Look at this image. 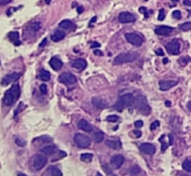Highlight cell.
I'll return each mask as SVG.
<instances>
[{
    "label": "cell",
    "instance_id": "obj_1",
    "mask_svg": "<svg viewBox=\"0 0 191 176\" xmlns=\"http://www.w3.org/2000/svg\"><path fill=\"white\" fill-rule=\"evenodd\" d=\"M20 95V87L18 84H14L8 91H6L3 95V105L6 106H13Z\"/></svg>",
    "mask_w": 191,
    "mask_h": 176
},
{
    "label": "cell",
    "instance_id": "obj_2",
    "mask_svg": "<svg viewBox=\"0 0 191 176\" xmlns=\"http://www.w3.org/2000/svg\"><path fill=\"white\" fill-rule=\"evenodd\" d=\"M134 102H135L134 95L131 94V93H127V94L121 95V97L118 99V101H117L116 105H115V108H116L117 111H123L125 108L132 106Z\"/></svg>",
    "mask_w": 191,
    "mask_h": 176
},
{
    "label": "cell",
    "instance_id": "obj_3",
    "mask_svg": "<svg viewBox=\"0 0 191 176\" xmlns=\"http://www.w3.org/2000/svg\"><path fill=\"white\" fill-rule=\"evenodd\" d=\"M138 58V54L135 52H126V53L119 54L118 56H116L114 60L115 65H119V64H124V63H131L134 62Z\"/></svg>",
    "mask_w": 191,
    "mask_h": 176
},
{
    "label": "cell",
    "instance_id": "obj_4",
    "mask_svg": "<svg viewBox=\"0 0 191 176\" xmlns=\"http://www.w3.org/2000/svg\"><path fill=\"white\" fill-rule=\"evenodd\" d=\"M135 106H136V109L138 110V112H141L143 114H149L151 112V108L147 103V100L143 95L135 99Z\"/></svg>",
    "mask_w": 191,
    "mask_h": 176
},
{
    "label": "cell",
    "instance_id": "obj_5",
    "mask_svg": "<svg viewBox=\"0 0 191 176\" xmlns=\"http://www.w3.org/2000/svg\"><path fill=\"white\" fill-rule=\"evenodd\" d=\"M74 142H76V146L80 147V148H87V147L90 146L91 139L88 136L83 135V134H76L74 136Z\"/></svg>",
    "mask_w": 191,
    "mask_h": 176
},
{
    "label": "cell",
    "instance_id": "obj_6",
    "mask_svg": "<svg viewBox=\"0 0 191 176\" xmlns=\"http://www.w3.org/2000/svg\"><path fill=\"white\" fill-rule=\"evenodd\" d=\"M125 37L131 44H133L134 46H141L144 42L143 36L141 34H137V33H126Z\"/></svg>",
    "mask_w": 191,
    "mask_h": 176
},
{
    "label": "cell",
    "instance_id": "obj_7",
    "mask_svg": "<svg viewBox=\"0 0 191 176\" xmlns=\"http://www.w3.org/2000/svg\"><path fill=\"white\" fill-rule=\"evenodd\" d=\"M58 81L65 85H73L76 83V77L71 73H63L58 76Z\"/></svg>",
    "mask_w": 191,
    "mask_h": 176
},
{
    "label": "cell",
    "instance_id": "obj_8",
    "mask_svg": "<svg viewBox=\"0 0 191 176\" xmlns=\"http://www.w3.org/2000/svg\"><path fill=\"white\" fill-rule=\"evenodd\" d=\"M47 163V158L45 155H36L34 158H33V166L36 171H39L42 169Z\"/></svg>",
    "mask_w": 191,
    "mask_h": 176
},
{
    "label": "cell",
    "instance_id": "obj_9",
    "mask_svg": "<svg viewBox=\"0 0 191 176\" xmlns=\"http://www.w3.org/2000/svg\"><path fill=\"white\" fill-rule=\"evenodd\" d=\"M166 51L171 55H178L180 53V42L178 39H172L169 44H166Z\"/></svg>",
    "mask_w": 191,
    "mask_h": 176
},
{
    "label": "cell",
    "instance_id": "obj_10",
    "mask_svg": "<svg viewBox=\"0 0 191 176\" xmlns=\"http://www.w3.org/2000/svg\"><path fill=\"white\" fill-rule=\"evenodd\" d=\"M19 77H20V73H16V72H14V73H10V74H7V75H6V76H3V79L1 80V85L6 87V85L10 84L11 82H14V81L18 80Z\"/></svg>",
    "mask_w": 191,
    "mask_h": 176
},
{
    "label": "cell",
    "instance_id": "obj_11",
    "mask_svg": "<svg viewBox=\"0 0 191 176\" xmlns=\"http://www.w3.org/2000/svg\"><path fill=\"white\" fill-rule=\"evenodd\" d=\"M118 19H119L120 22L127 24V22H134V21L136 20V17L134 16L133 14L128 13V11H124V13H120V14H119Z\"/></svg>",
    "mask_w": 191,
    "mask_h": 176
},
{
    "label": "cell",
    "instance_id": "obj_12",
    "mask_svg": "<svg viewBox=\"0 0 191 176\" xmlns=\"http://www.w3.org/2000/svg\"><path fill=\"white\" fill-rule=\"evenodd\" d=\"M139 150L144 154H147V155H154L155 153V146L152 145V144H149V142H145V144H141L139 145Z\"/></svg>",
    "mask_w": 191,
    "mask_h": 176
},
{
    "label": "cell",
    "instance_id": "obj_13",
    "mask_svg": "<svg viewBox=\"0 0 191 176\" xmlns=\"http://www.w3.org/2000/svg\"><path fill=\"white\" fill-rule=\"evenodd\" d=\"M176 84H178V81H173V80H163V81H160L159 83L160 89L162 91H168L173 87H175Z\"/></svg>",
    "mask_w": 191,
    "mask_h": 176
},
{
    "label": "cell",
    "instance_id": "obj_14",
    "mask_svg": "<svg viewBox=\"0 0 191 176\" xmlns=\"http://www.w3.org/2000/svg\"><path fill=\"white\" fill-rule=\"evenodd\" d=\"M173 30L174 28L170 26H159L157 28H155V33L160 36H169Z\"/></svg>",
    "mask_w": 191,
    "mask_h": 176
},
{
    "label": "cell",
    "instance_id": "obj_15",
    "mask_svg": "<svg viewBox=\"0 0 191 176\" xmlns=\"http://www.w3.org/2000/svg\"><path fill=\"white\" fill-rule=\"evenodd\" d=\"M71 66L74 67V69H76V70L82 71L87 67V61L83 60V58H76V60H74V61H72Z\"/></svg>",
    "mask_w": 191,
    "mask_h": 176
},
{
    "label": "cell",
    "instance_id": "obj_16",
    "mask_svg": "<svg viewBox=\"0 0 191 176\" xmlns=\"http://www.w3.org/2000/svg\"><path fill=\"white\" fill-rule=\"evenodd\" d=\"M124 156H121V155H114L113 157H111V165H113V167L114 168H119L121 165H123V163H124Z\"/></svg>",
    "mask_w": 191,
    "mask_h": 176
},
{
    "label": "cell",
    "instance_id": "obj_17",
    "mask_svg": "<svg viewBox=\"0 0 191 176\" xmlns=\"http://www.w3.org/2000/svg\"><path fill=\"white\" fill-rule=\"evenodd\" d=\"M91 102H92L94 107H95V108H97V109H105V108L107 107V102H106L103 99H101V98H98V97L92 98Z\"/></svg>",
    "mask_w": 191,
    "mask_h": 176
},
{
    "label": "cell",
    "instance_id": "obj_18",
    "mask_svg": "<svg viewBox=\"0 0 191 176\" xmlns=\"http://www.w3.org/2000/svg\"><path fill=\"white\" fill-rule=\"evenodd\" d=\"M50 65H51V67L54 71H58L62 69L63 63H62V61H61L60 58H57V57H52L51 61H50Z\"/></svg>",
    "mask_w": 191,
    "mask_h": 176
},
{
    "label": "cell",
    "instance_id": "obj_19",
    "mask_svg": "<svg viewBox=\"0 0 191 176\" xmlns=\"http://www.w3.org/2000/svg\"><path fill=\"white\" fill-rule=\"evenodd\" d=\"M78 127H79V129H81V130H83V131H86V132L92 131V126L88 122L87 120H84V119H82V120L79 121Z\"/></svg>",
    "mask_w": 191,
    "mask_h": 176
},
{
    "label": "cell",
    "instance_id": "obj_20",
    "mask_svg": "<svg viewBox=\"0 0 191 176\" xmlns=\"http://www.w3.org/2000/svg\"><path fill=\"white\" fill-rule=\"evenodd\" d=\"M56 152V146L55 145H48V146H45L42 148V153L43 155L47 156V155H53L54 153Z\"/></svg>",
    "mask_w": 191,
    "mask_h": 176
},
{
    "label": "cell",
    "instance_id": "obj_21",
    "mask_svg": "<svg viewBox=\"0 0 191 176\" xmlns=\"http://www.w3.org/2000/svg\"><path fill=\"white\" fill-rule=\"evenodd\" d=\"M64 37H65V33H64L63 30H61V29L55 30V32L53 33V35L51 36V38H52L53 42H60V40H62Z\"/></svg>",
    "mask_w": 191,
    "mask_h": 176
},
{
    "label": "cell",
    "instance_id": "obj_22",
    "mask_svg": "<svg viewBox=\"0 0 191 176\" xmlns=\"http://www.w3.org/2000/svg\"><path fill=\"white\" fill-rule=\"evenodd\" d=\"M62 29H66V30H70V29H73L74 28V25H73V22L71 21V20H68V19H65V20H62L61 22H60V25H58Z\"/></svg>",
    "mask_w": 191,
    "mask_h": 176
},
{
    "label": "cell",
    "instance_id": "obj_23",
    "mask_svg": "<svg viewBox=\"0 0 191 176\" xmlns=\"http://www.w3.org/2000/svg\"><path fill=\"white\" fill-rule=\"evenodd\" d=\"M8 38L16 45V46H18L20 45V40H19V34L18 32H10L9 34H8Z\"/></svg>",
    "mask_w": 191,
    "mask_h": 176
},
{
    "label": "cell",
    "instance_id": "obj_24",
    "mask_svg": "<svg viewBox=\"0 0 191 176\" xmlns=\"http://www.w3.org/2000/svg\"><path fill=\"white\" fill-rule=\"evenodd\" d=\"M38 79L42 80V81H44V82H47V81H50V79H51V74H50L48 71L40 70L39 74H38Z\"/></svg>",
    "mask_w": 191,
    "mask_h": 176
},
{
    "label": "cell",
    "instance_id": "obj_25",
    "mask_svg": "<svg viewBox=\"0 0 191 176\" xmlns=\"http://www.w3.org/2000/svg\"><path fill=\"white\" fill-rule=\"evenodd\" d=\"M106 145L113 149H119L121 147V144L120 141H115V140H107L106 141Z\"/></svg>",
    "mask_w": 191,
    "mask_h": 176
},
{
    "label": "cell",
    "instance_id": "obj_26",
    "mask_svg": "<svg viewBox=\"0 0 191 176\" xmlns=\"http://www.w3.org/2000/svg\"><path fill=\"white\" fill-rule=\"evenodd\" d=\"M50 142V141H52V137H50V136H47V135H44V136H40V137H37V138H35L33 142Z\"/></svg>",
    "mask_w": 191,
    "mask_h": 176
},
{
    "label": "cell",
    "instance_id": "obj_27",
    "mask_svg": "<svg viewBox=\"0 0 191 176\" xmlns=\"http://www.w3.org/2000/svg\"><path fill=\"white\" fill-rule=\"evenodd\" d=\"M48 172L53 176H62V172H61L57 167H55V166H51V167L48 168Z\"/></svg>",
    "mask_w": 191,
    "mask_h": 176
},
{
    "label": "cell",
    "instance_id": "obj_28",
    "mask_svg": "<svg viewBox=\"0 0 191 176\" xmlns=\"http://www.w3.org/2000/svg\"><path fill=\"white\" fill-rule=\"evenodd\" d=\"M103 137H105V134H103L102 131H98V132L95 134L94 140H95V142H101L102 139H103Z\"/></svg>",
    "mask_w": 191,
    "mask_h": 176
},
{
    "label": "cell",
    "instance_id": "obj_29",
    "mask_svg": "<svg viewBox=\"0 0 191 176\" xmlns=\"http://www.w3.org/2000/svg\"><path fill=\"white\" fill-rule=\"evenodd\" d=\"M92 157H94V156H92V154H82L80 158H81V160H82V161L90 163V161L92 160Z\"/></svg>",
    "mask_w": 191,
    "mask_h": 176
},
{
    "label": "cell",
    "instance_id": "obj_30",
    "mask_svg": "<svg viewBox=\"0 0 191 176\" xmlns=\"http://www.w3.org/2000/svg\"><path fill=\"white\" fill-rule=\"evenodd\" d=\"M180 28H181V30H183V32H189V30H191V22L190 21L183 22L182 25H180Z\"/></svg>",
    "mask_w": 191,
    "mask_h": 176
},
{
    "label": "cell",
    "instance_id": "obj_31",
    "mask_svg": "<svg viewBox=\"0 0 191 176\" xmlns=\"http://www.w3.org/2000/svg\"><path fill=\"white\" fill-rule=\"evenodd\" d=\"M29 29H31L33 33H36L37 30L40 29V22H33V24L29 26Z\"/></svg>",
    "mask_w": 191,
    "mask_h": 176
},
{
    "label": "cell",
    "instance_id": "obj_32",
    "mask_svg": "<svg viewBox=\"0 0 191 176\" xmlns=\"http://www.w3.org/2000/svg\"><path fill=\"white\" fill-rule=\"evenodd\" d=\"M182 168L187 172H190L191 173V160H184L183 164H182Z\"/></svg>",
    "mask_w": 191,
    "mask_h": 176
},
{
    "label": "cell",
    "instance_id": "obj_33",
    "mask_svg": "<svg viewBox=\"0 0 191 176\" xmlns=\"http://www.w3.org/2000/svg\"><path fill=\"white\" fill-rule=\"evenodd\" d=\"M119 120V117L118 116H108L107 117V121L108 122H116Z\"/></svg>",
    "mask_w": 191,
    "mask_h": 176
},
{
    "label": "cell",
    "instance_id": "obj_34",
    "mask_svg": "<svg viewBox=\"0 0 191 176\" xmlns=\"http://www.w3.org/2000/svg\"><path fill=\"white\" fill-rule=\"evenodd\" d=\"M101 166H102V169L108 174V175H113V173L110 172V168L108 167V165L107 164H101Z\"/></svg>",
    "mask_w": 191,
    "mask_h": 176
},
{
    "label": "cell",
    "instance_id": "obj_35",
    "mask_svg": "<svg viewBox=\"0 0 191 176\" xmlns=\"http://www.w3.org/2000/svg\"><path fill=\"white\" fill-rule=\"evenodd\" d=\"M141 172V168L138 167V166H134L133 168L131 169V174L132 175H136V174H138Z\"/></svg>",
    "mask_w": 191,
    "mask_h": 176
},
{
    "label": "cell",
    "instance_id": "obj_36",
    "mask_svg": "<svg viewBox=\"0 0 191 176\" xmlns=\"http://www.w3.org/2000/svg\"><path fill=\"white\" fill-rule=\"evenodd\" d=\"M132 134H133L134 137H136V138H141V137H142V131H141V130H137V129H136V130H133Z\"/></svg>",
    "mask_w": 191,
    "mask_h": 176
},
{
    "label": "cell",
    "instance_id": "obj_37",
    "mask_svg": "<svg viewBox=\"0 0 191 176\" xmlns=\"http://www.w3.org/2000/svg\"><path fill=\"white\" fill-rule=\"evenodd\" d=\"M164 18H165V10L161 9L160 13H159V20H163Z\"/></svg>",
    "mask_w": 191,
    "mask_h": 176
},
{
    "label": "cell",
    "instance_id": "obj_38",
    "mask_svg": "<svg viewBox=\"0 0 191 176\" xmlns=\"http://www.w3.org/2000/svg\"><path fill=\"white\" fill-rule=\"evenodd\" d=\"M172 16L175 18V19H180V18H181V13H180L179 10H174V11L172 13Z\"/></svg>",
    "mask_w": 191,
    "mask_h": 176
},
{
    "label": "cell",
    "instance_id": "obj_39",
    "mask_svg": "<svg viewBox=\"0 0 191 176\" xmlns=\"http://www.w3.org/2000/svg\"><path fill=\"white\" fill-rule=\"evenodd\" d=\"M15 141H16V144H17L18 146H20V147H24V146L26 145V142L23 140V139H20V138H16V140Z\"/></svg>",
    "mask_w": 191,
    "mask_h": 176
},
{
    "label": "cell",
    "instance_id": "obj_40",
    "mask_svg": "<svg viewBox=\"0 0 191 176\" xmlns=\"http://www.w3.org/2000/svg\"><path fill=\"white\" fill-rule=\"evenodd\" d=\"M39 91H40L43 94H46V93H47V87H46L45 84H42V85L39 87Z\"/></svg>",
    "mask_w": 191,
    "mask_h": 176
},
{
    "label": "cell",
    "instance_id": "obj_41",
    "mask_svg": "<svg viewBox=\"0 0 191 176\" xmlns=\"http://www.w3.org/2000/svg\"><path fill=\"white\" fill-rule=\"evenodd\" d=\"M134 126H135V128H136V129L142 128V127H143V121H142V120H137V121H135Z\"/></svg>",
    "mask_w": 191,
    "mask_h": 176
},
{
    "label": "cell",
    "instance_id": "obj_42",
    "mask_svg": "<svg viewBox=\"0 0 191 176\" xmlns=\"http://www.w3.org/2000/svg\"><path fill=\"white\" fill-rule=\"evenodd\" d=\"M159 126H160V121H157V120H156V121H154V122L151 124V130H155Z\"/></svg>",
    "mask_w": 191,
    "mask_h": 176
},
{
    "label": "cell",
    "instance_id": "obj_43",
    "mask_svg": "<svg viewBox=\"0 0 191 176\" xmlns=\"http://www.w3.org/2000/svg\"><path fill=\"white\" fill-rule=\"evenodd\" d=\"M186 61H188V58H187V57H182V58H180V61H179V62H180V64H181V65H186V64H187V62H186Z\"/></svg>",
    "mask_w": 191,
    "mask_h": 176
},
{
    "label": "cell",
    "instance_id": "obj_44",
    "mask_svg": "<svg viewBox=\"0 0 191 176\" xmlns=\"http://www.w3.org/2000/svg\"><path fill=\"white\" fill-rule=\"evenodd\" d=\"M91 47L92 48H98V47H100V44L98 42H92L91 43Z\"/></svg>",
    "mask_w": 191,
    "mask_h": 176
},
{
    "label": "cell",
    "instance_id": "obj_45",
    "mask_svg": "<svg viewBox=\"0 0 191 176\" xmlns=\"http://www.w3.org/2000/svg\"><path fill=\"white\" fill-rule=\"evenodd\" d=\"M156 55H159V56H163L164 55V52H163V50L162 48H159V50H156Z\"/></svg>",
    "mask_w": 191,
    "mask_h": 176
},
{
    "label": "cell",
    "instance_id": "obj_46",
    "mask_svg": "<svg viewBox=\"0 0 191 176\" xmlns=\"http://www.w3.org/2000/svg\"><path fill=\"white\" fill-rule=\"evenodd\" d=\"M24 108H25V106H24V103H20V105H19V109H18V110H16V111H15V114L17 116V114H18L19 111H20V110H23Z\"/></svg>",
    "mask_w": 191,
    "mask_h": 176
},
{
    "label": "cell",
    "instance_id": "obj_47",
    "mask_svg": "<svg viewBox=\"0 0 191 176\" xmlns=\"http://www.w3.org/2000/svg\"><path fill=\"white\" fill-rule=\"evenodd\" d=\"M139 11L143 13V14H145V17L147 18V13H146V8H145V7H141V8H139Z\"/></svg>",
    "mask_w": 191,
    "mask_h": 176
},
{
    "label": "cell",
    "instance_id": "obj_48",
    "mask_svg": "<svg viewBox=\"0 0 191 176\" xmlns=\"http://www.w3.org/2000/svg\"><path fill=\"white\" fill-rule=\"evenodd\" d=\"M46 43H47V38H44V39L42 40V43H40V45H39V47H44V46L46 45Z\"/></svg>",
    "mask_w": 191,
    "mask_h": 176
},
{
    "label": "cell",
    "instance_id": "obj_49",
    "mask_svg": "<svg viewBox=\"0 0 191 176\" xmlns=\"http://www.w3.org/2000/svg\"><path fill=\"white\" fill-rule=\"evenodd\" d=\"M96 21H97V17H94L90 20V22H89V27H92V24H95Z\"/></svg>",
    "mask_w": 191,
    "mask_h": 176
},
{
    "label": "cell",
    "instance_id": "obj_50",
    "mask_svg": "<svg viewBox=\"0 0 191 176\" xmlns=\"http://www.w3.org/2000/svg\"><path fill=\"white\" fill-rule=\"evenodd\" d=\"M9 2H11V0H0V5H7Z\"/></svg>",
    "mask_w": 191,
    "mask_h": 176
},
{
    "label": "cell",
    "instance_id": "obj_51",
    "mask_svg": "<svg viewBox=\"0 0 191 176\" xmlns=\"http://www.w3.org/2000/svg\"><path fill=\"white\" fill-rule=\"evenodd\" d=\"M94 53H95V55H97V56H101V55H102V52H100V51H98V50L94 51Z\"/></svg>",
    "mask_w": 191,
    "mask_h": 176
},
{
    "label": "cell",
    "instance_id": "obj_52",
    "mask_svg": "<svg viewBox=\"0 0 191 176\" xmlns=\"http://www.w3.org/2000/svg\"><path fill=\"white\" fill-rule=\"evenodd\" d=\"M183 3H184L186 6H191V1H190V0H184V1H183Z\"/></svg>",
    "mask_w": 191,
    "mask_h": 176
},
{
    "label": "cell",
    "instance_id": "obj_53",
    "mask_svg": "<svg viewBox=\"0 0 191 176\" xmlns=\"http://www.w3.org/2000/svg\"><path fill=\"white\" fill-rule=\"evenodd\" d=\"M78 13H79V14H82V13H83V7H78Z\"/></svg>",
    "mask_w": 191,
    "mask_h": 176
},
{
    "label": "cell",
    "instance_id": "obj_54",
    "mask_svg": "<svg viewBox=\"0 0 191 176\" xmlns=\"http://www.w3.org/2000/svg\"><path fill=\"white\" fill-rule=\"evenodd\" d=\"M168 63H169V58L164 57V58H163V64H168Z\"/></svg>",
    "mask_w": 191,
    "mask_h": 176
},
{
    "label": "cell",
    "instance_id": "obj_55",
    "mask_svg": "<svg viewBox=\"0 0 191 176\" xmlns=\"http://www.w3.org/2000/svg\"><path fill=\"white\" fill-rule=\"evenodd\" d=\"M165 105H166L168 107H170L171 106V102H170V101H165Z\"/></svg>",
    "mask_w": 191,
    "mask_h": 176
},
{
    "label": "cell",
    "instance_id": "obj_56",
    "mask_svg": "<svg viewBox=\"0 0 191 176\" xmlns=\"http://www.w3.org/2000/svg\"><path fill=\"white\" fill-rule=\"evenodd\" d=\"M188 109H189V110L191 111V101L189 102V103H188Z\"/></svg>",
    "mask_w": 191,
    "mask_h": 176
},
{
    "label": "cell",
    "instance_id": "obj_57",
    "mask_svg": "<svg viewBox=\"0 0 191 176\" xmlns=\"http://www.w3.org/2000/svg\"><path fill=\"white\" fill-rule=\"evenodd\" d=\"M18 176H27L26 174H23V173H18Z\"/></svg>",
    "mask_w": 191,
    "mask_h": 176
},
{
    "label": "cell",
    "instance_id": "obj_58",
    "mask_svg": "<svg viewBox=\"0 0 191 176\" xmlns=\"http://www.w3.org/2000/svg\"><path fill=\"white\" fill-rule=\"evenodd\" d=\"M45 1H46V3H50V2H51V0H45Z\"/></svg>",
    "mask_w": 191,
    "mask_h": 176
},
{
    "label": "cell",
    "instance_id": "obj_59",
    "mask_svg": "<svg viewBox=\"0 0 191 176\" xmlns=\"http://www.w3.org/2000/svg\"><path fill=\"white\" fill-rule=\"evenodd\" d=\"M189 15L191 16V10H189Z\"/></svg>",
    "mask_w": 191,
    "mask_h": 176
},
{
    "label": "cell",
    "instance_id": "obj_60",
    "mask_svg": "<svg viewBox=\"0 0 191 176\" xmlns=\"http://www.w3.org/2000/svg\"><path fill=\"white\" fill-rule=\"evenodd\" d=\"M172 1H174V2H176V1H178V0H172Z\"/></svg>",
    "mask_w": 191,
    "mask_h": 176
},
{
    "label": "cell",
    "instance_id": "obj_61",
    "mask_svg": "<svg viewBox=\"0 0 191 176\" xmlns=\"http://www.w3.org/2000/svg\"><path fill=\"white\" fill-rule=\"evenodd\" d=\"M97 176H100V174H98V175H97Z\"/></svg>",
    "mask_w": 191,
    "mask_h": 176
},
{
    "label": "cell",
    "instance_id": "obj_62",
    "mask_svg": "<svg viewBox=\"0 0 191 176\" xmlns=\"http://www.w3.org/2000/svg\"><path fill=\"white\" fill-rule=\"evenodd\" d=\"M144 1H149V0H144Z\"/></svg>",
    "mask_w": 191,
    "mask_h": 176
}]
</instances>
